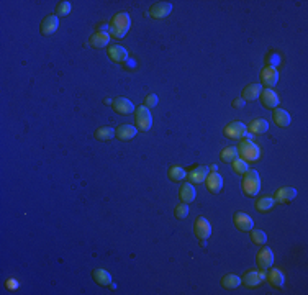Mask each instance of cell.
<instances>
[{
  "label": "cell",
  "instance_id": "obj_30",
  "mask_svg": "<svg viewBox=\"0 0 308 295\" xmlns=\"http://www.w3.org/2000/svg\"><path fill=\"white\" fill-rule=\"evenodd\" d=\"M167 176H169V179L172 182H180L185 179V176H187V172H185L184 167L180 166H172L169 171H167Z\"/></svg>",
  "mask_w": 308,
  "mask_h": 295
},
{
  "label": "cell",
  "instance_id": "obj_33",
  "mask_svg": "<svg viewBox=\"0 0 308 295\" xmlns=\"http://www.w3.org/2000/svg\"><path fill=\"white\" fill-rule=\"evenodd\" d=\"M231 167H233V172H235V174L242 176L246 171H248V162L242 161V159H240V158H236L235 161L231 162Z\"/></svg>",
  "mask_w": 308,
  "mask_h": 295
},
{
  "label": "cell",
  "instance_id": "obj_11",
  "mask_svg": "<svg viewBox=\"0 0 308 295\" xmlns=\"http://www.w3.org/2000/svg\"><path fill=\"white\" fill-rule=\"evenodd\" d=\"M172 12V3L169 2H156L154 5L149 8V15L156 20H161V18H166L169 13Z\"/></svg>",
  "mask_w": 308,
  "mask_h": 295
},
{
  "label": "cell",
  "instance_id": "obj_24",
  "mask_svg": "<svg viewBox=\"0 0 308 295\" xmlns=\"http://www.w3.org/2000/svg\"><path fill=\"white\" fill-rule=\"evenodd\" d=\"M272 121L277 126H281V128H287V126L290 125V115H288L287 112L282 110V109H274Z\"/></svg>",
  "mask_w": 308,
  "mask_h": 295
},
{
  "label": "cell",
  "instance_id": "obj_37",
  "mask_svg": "<svg viewBox=\"0 0 308 295\" xmlns=\"http://www.w3.org/2000/svg\"><path fill=\"white\" fill-rule=\"evenodd\" d=\"M244 104H246V102L242 100L241 97L240 98H235V100H233V107H235V109H242V107H244Z\"/></svg>",
  "mask_w": 308,
  "mask_h": 295
},
{
  "label": "cell",
  "instance_id": "obj_1",
  "mask_svg": "<svg viewBox=\"0 0 308 295\" xmlns=\"http://www.w3.org/2000/svg\"><path fill=\"white\" fill-rule=\"evenodd\" d=\"M130 28H132V18H130V13L120 12L111 17V20L109 23V35L113 36L116 40H120L130 31Z\"/></svg>",
  "mask_w": 308,
  "mask_h": 295
},
{
  "label": "cell",
  "instance_id": "obj_21",
  "mask_svg": "<svg viewBox=\"0 0 308 295\" xmlns=\"http://www.w3.org/2000/svg\"><path fill=\"white\" fill-rule=\"evenodd\" d=\"M207 189L212 192V194H220L221 189H223V177L218 174V172H212L207 176Z\"/></svg>",
  "mask_w": 308,
  "mask_h": 295
},
{
  "label": "cell",
  "instance_id": "obj_39",
  "mask_svg": "<svg viewBox=\"0 0 308 295\" xmlns=\"http://www.w3.org/2000/svg\"><path fill=\"white\" fill-rule=\"evenodd\" d=\"M210 171H212V172H217V164H212V166H210Z\"/></svg>",
  "mask_w": 308,
  "mask_h": 295
},
{
  "label": "cell",
  "instance_id": "obj_32",
  "mask_svg": "<svg viewBox=\"0 0 308 295\" xmlns=\"http://www.w3.org/2000/svg\"><path fill=\"white\" fill-rule=\"evenodd\" d=\"M251 240H253L254 245H265L267 243V235L263 231V229H251Z\"/></svg>",
  "mask_w": 308,
  "mask_h": 295
},
{
  "label": "cell",
  "instance_id": "obj_9",
  "mask_svg": "<svg viewBox=\"0 0 308 295\" xmlns=\"http://www.w3.org/2000/svg\"><path fill=\"white\" fill-rule=\"evenodd\" d=\"M265 280V274L263 271H248L242 274L241 284H244L246 287H258Z\"/></svg>",
  "mask_w": 308,
  "mask_h": 295
},
{
  "label": "cell",
  "instance_id": "obj_29",
  "mask_svg": "<svg viewBox=\"0 0 308 295\" xmlns=\"http://www.w3.org/2000/svg\"><path fill=\"white\" fill-rule=\"evenodd\" d=\"M221 285L225 289H236L238 285H241V277L240 275H236V274H226V275H223V279H221Z\"/></svg>",
  "mask_w": 308,
  "mask_h": 295
},
{
  "label": "cell",
  "instance_id": "obj_7",
  "mask_svg": "<svg viewBox=\"0 0 308 295\" xmlns=\"http://www.w3.org/2000/svg\"><path fill=\"white\" fill-rule=\"evenodd\" d=\"M261 84L265 86V89H272L279 81V72L274 66H265V68L261 71Z\"/></svg>",
  "mask_w": 308,
  "mask_h": 295
},
{
  "label": "cell",
  "instance_id": "obj_35",
  "mask_svg": "<svg viewBox=\"0 0 308 295\" xmlns=\"http://www.w3.org/2000/svg\"><path fill=\"white\" fill-rule=\"evenodd\" d=\"M174 215H176V218H179V220L187 218V215H189L187 204H179V205H177V207L174 208Z\"/></svg>",
  "mask_w": 308,
  "mask_h": 295
},
{
  "label": "cell",
  "instance_id": "obj_28",
  "mask_svg": "<svg viewBox=\"0 0 308 295\" xmlns=\"http://www.w3.org/2000/svg\"><path fill=\"white\" fill-rule=\"evenodd\" d=\"M274 205H275L274 197H261L258 202H256V210L265 213V212H269V210H272Z\"/></svg>",
  "mask_w": 308,
  "mask_h": 295
},
{
  "label": "cell",
  "instance_id": "obj_14",
  "mask_svg": "<svg viewBox=\"0 0 308 295\" xmlns=\"http://www.w3.org/2000/svg\"><path fill=\"white\" fill-rule=\"evenodd\" d=\"M207 176H208V167L195 166L187 172L185 177L189 179L190 184H202V182H205V179H207Z\"/></svg>",
  "mask_w": 308,
  "mask_h": 295
},
{
  "label": "cell",
  "instance_id": "obj_4",
  "mask_svg": "<svg viewBox=\"0 0 308 295\" xmlns=\"http://www.w3.org/2000/svg\"><path fill=\"white\" fill-rule=\"evenodd\" d=\"M134 125H136V130L138 131H149L153 125V116H151V112H149L148 107H138V109H134Z\"/></svg>",
  "mask_w": 308,
  "mask_h": 295
},
{
  "label": "cell",
  "instance_id": "obj_6",
  "mask_svg": "<svg viewBox=\"0 0 308 295\" xmlns=\"http://www.w3.org/2000/svg\"><path fill=\"white\" fill-rule=\"evenodd\" d=\"M256 264L261 271H267L269 268H272L274 264V252L270 248L264 246L263 250H259V252L256 254Z\"/></svg>",
  "mask_w": 308,
  "mask_h": 295
},
{
  "label": "cell",
  "instance_id": "obj_8",
  "mask_svg": "<svg viewBox=\"0 0 308 295\" xmlns=\"http://www.w3.org/2000/svg\"><path fill=\"white\" fill-rule=\"evenodd\" d=\"M194 233H195V236H197L198 240H208L210 235H212V225H210V222L207 218L198 217L197 220H195Z\"/></svg>",
  "mask_w": 308,
  "mask_h": 295
},
{
  "label": "cell",
  "instance_id": "obj_17",
  "mask_svg": "<svg viewBox=\"0 0 308 295\" xmlns=\"http://www.w3.org/2000/svg\"><path fill=\"white\" fill-rule=\"evenodd\" d=\"M261 92H263V87H261V84H249V86H246L242 89L241 92V98L244 102H254L258 100Z\"/></svg>",
  "mask_w": 308,
  "mask_h": 295
},
{
  "label": "cell",
  "instance_id": "obj_25",
  "mask_svg": "<svg viewBox=\"0 0 308 295\" xmlns=\"http://www.w3.org/2000/svg\"><path fill=\"white\" fill-rule=\"evenodd\" d=\"M92 279H94L99 285H102V287L111 284V275L107 272L105 269H94V272H92Z\"/></svg>",
  "mask_w": 308,
  "mask_h": 295
},
{
  "label": "cell",
  "instance_id": "obj_2",
  "mask_svg": "<svg viewBox=\"0 0 308 295\" xmlns=\"http://www.w3.org/2000/svg\"><path fill=\"white\" fill-rule=\"evenodd\" d=\"M238 149V158L246 162H256L261 158V149L258 144H254L251 139H241Z\"/></svg>",
  "mask_w": 308,
  "mask_h": 295
},
{
  "label": "cell",
  "instance_id": "obj_3",
  "mask_svg": "<svg viewBox=\"0 0 308 295\" xmlns=\"http://www.w3.org/2000/svg\"><path fill=\"white\" fill-rule=\"evenodd\" d=\"M242 192L248 197H256L261 189V177L254 169H248L242 174Z\"/></svg>",
  "mask_w": 308,
  "mask_h": 295
},
{
  "label": "cell",
  "instance_id": "obj_16",
  "mask_svg": "<svg viewBox=\"0 0 308 295\" xmlns=\"http://www.w3.org/2000/svg\"><path fill=\"white\" fill-rule=\"evenodd\" d=\"M138 130L136 126L133 125H120L118 128L115 130V138L120 139V141H130V139H133L136 136Z\"/></svg>",
  "mask_w": 308,
  "mask_h": 295
},
{
  "label": "cell",
  "instance_id": "obj_18",
  "mask_svg": "<svg viewBox=\"0 0 308 295\" xmlns=\"http://www.w3.org/2000/svg\"><path fill=\"white\" fill-rule=\"evenodd\" d=\"M261 102H263V105L265 107V109H275V107L279 105V95L275 93L272 89H264L263 92H261Z\"/></svg>",
  "mask_w": 308,
  "mask_h": 295
},
{
  "label": "cell",
  "instance_id": "obj_20",
  "mask_svg": "<svg viewBox=\"0 0 308 295\" xmlns=\"http://www.w3.org/2000/svg\"><path fill=\"white\" fill-rule=\"evenodd\" d=\"M109 43H110V35H109V33H105V31H97V33H94V35L90 36V38H88V45H90L92 48H95V49L105 48Z\"/></svg>",
  "mask_w": 308,
  "mask_h": 295
},
{
  "label": "cell",
  "instance_id": "obj_34",
  "mask_svg": "<svg viewBox=\"0 0 308 295\" xmlns=\"http://www.w3.org/2000/svg\"><path fill=\"white\" fill-rule=\"evenodd\" d=\"M71 13V2L63 0L56 5V17H67Z\"/></svg>",
  "mask_w": 308,
  "mask_h": 295
},
{
  "label": "cell",
  "instance_id": "obj_10",
  "mask_svg": "<svg viewBox=\"0 0 308 295\" xmlns=\"http://www.w3.org/2000/svg\"><path fill=\"white\" fill-rule=\"evenodd\" d=\"M233 225L240 229V231H251L254 227V220L249 217L248 213L244 212H238L235 213V217H233Z\"/></svg>",
  "mask_w": 308,
  "mask_h": 295
},
{
  "label": "cell",
  "instance_id": "obj_12",
  "mask_svg": "<svg viewBox=\"0 0 308 295\" xmlns=\"http://www.w3.org/2000/svg\"><path fill=\"white\" fill-rule=\"evenodd\" d=\"M111 109H113L116 113H120V115H130V113H133V112H134V105L128 100V98L116 97L115 100L111 102Z\"/></svg>",
  "mask_w": 308,
  "mask_h": 295
},
{
  "label": "cell",
  "instance_id": "obj_27",
  "mask_svg": "<svg viewBox=\"0 0 308 295\" xmlns=\"http://www.w3.org/2000/svg\"><path fill=\"white\" fill-rule=\"evenodd\" d=\"M95 138L99 141H109V139L115 138V128L111 126H100L95 130Z\"/></svg>",
  "mask_w": 308,
  "mask_h": 295
},
{
  "label": "cell",
  "instance_id": "obj_26",
  "mask_svg": "<svg viewBox=\"0 0 308 295\" xmlns=\"http://www.w3.org/2000/svg\"><path fill=\"white\" fill-rule=\"evenodd\" d=\"M248 130L251 131V133H254V135H263V133H265V131L269 130V123L264 118H256V120H253L249 123Z\"/></svg>",
  "mask_w": 308,
  "mask_h": 295
},
{
  "label": "cell",
  "instance_id": "obj_5",
  "mask_svg": "<svg viewBox=\"0 0 308 295\" xmlns=\"http://www.w3.org/2000/svg\"><path fill=\"white\" fill-rule=\"evenodd\" d=\"M246 131H248V128H246V125L242 121H230L225 126V130H223V135L228 139H240L246 136Z\"/></svg>",
  "mask_w": 308,
  "mask_h": 295
},
{
  "label": "cell",
  "instance_id": "obj_31",
  "mask_svg": "<svg viewBox=\"0 0 308 295\" xmlns=\"http://www.w3.org/2000/svg\"><path fill=\"white\" fill-rule=\"evenodd\" d=\"M236 158H238V149L235 146H226L220 153V159L223 162H226V164H231Z\"/></svg>",
  "mask_w": 308,
  "mask_h": 295
},
{
  "label": "cell",
  "instance_id": "obj_15",
  "mask_svg": "<svg viewBox=\"0 0 308 295\" xmlns=\"http://www.w3.org/2000/svg\"><path fill=\"white\" fill-rule=\"evenodd\" d=\"M297 197V190L293 187H281L274 195L275 204H290Z\"/></svg>",
  "mask_w": 308,
  "mask_h": 295
},
{
  "label": "cell",
  "instance_id": "obj_13",
  "mask_svg": "<svg viewBox=\"0 0 308 295\" xmlns=\"http://www.w3.org/2000/svg\"><path fill=\"white\" fill-rule=\"evenodd\" d=\"M58 26H59V17L48 15V17L43 18V22H41L40 31H41V35L49 36V35H53V33H56Z\"/></svg>",
  "mask_w": 308,
  "mask_h": 295
},
{
  "label": "cell",
  "instance_id": "obj_19",
  "mask_svg": "<svg viewBox=\"0 0 308 295\" xmlns=\"http://www.w3.org/2000/svg\"><path fill=\"white\" fill-rule=\"evenodd\" d=\"M195 197H197V190H195L194 184H190V182H185V184L180 185V189H179V199L182 200V204L194 202Z\"/></svg>",
  "mask_w": 308,
  "mask_h": 295
},
{
  "label": "cell",
  "instance_id": "obj_22",
  "mask_svg": "<svg viewBox=\"0 0 308 295\" xmlns=\"http://www.w3.org/2000/svg\"><path fill=\"white\" fill-rule=\"evenodd\" d=\"M265 280H267L272 287H282V285L286 284V275H284L281 269L269 268V272L265 274Z\"/></svg>",
  "mask_w": 308,
  "mask_h": 295
},
{
  "label": "cell",
  "instance_id": "obj_38",
  "mask_svg": "<svg viewBox=\"0 0 308 295\" xmlns=\"http://www.w3.org/2000/svg\"><path fill=\"white\" fill-rule=\"evenodd\" d=\"M5 287L10 289V290H15L18 287V282L15 279H10V280H7V282H5Z\"/></svg>",
  "mask_w": 308,
  "mask_h": 295
},
{
  "label": "cell",
  "instance_id": "obj_23",
  "mask_svg": "<svg viewBox=\"0 0 308 295\" xmlns=\"http://www.w3.org/2000/svg\"><path fill=\"white\" fill-rule=\"evenodd\" d=\"M109 58L113 63H123V61L128 59V51L120 45L109 46Z\"/></svg>",
  "mask_w": 308,
  "mask_h": 295
},
{
  "label": "cell",
  "instance_id": "obj_36",
  "mask_svg": "<svg viewBox=\"0 0 308 295\" xmlns=\"http://www.w3.org/2000/svg\"><path fill=\"white\" fill-rule=\"evenodd\" d=\"M157 105V95L156 93H149L146 97V100H144V107H148V109H154V107Z\"/></svg>",
  "mask_w": 308,
  "mask_h": 295
}]
</instances>
